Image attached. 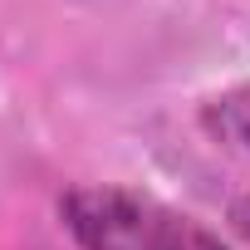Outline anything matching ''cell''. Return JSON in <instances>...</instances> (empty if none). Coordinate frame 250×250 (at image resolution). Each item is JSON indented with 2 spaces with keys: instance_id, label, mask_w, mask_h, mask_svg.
<instances>
[{
  "instance_id": "6da1fadb",
  "label": "cell",
  "mask_w": 250,
  "mask_h": 250,
  "mask_svg": "<svg viewBox=\"0 0 250 250\" xmlns=\"http://www.w3.org/2000/svg\"><path fill=\"white\" fill-rule=\"evenodd\" d=\"M59 221L79 250H230L187 211L113 182H79L59 196Z\"/></svg>"
},
{
  "instance_id": "7a4b0ae2",
  "label": "cell",
  "mask_w": 250,
  "mask_h": 250,
  "mask_svg": "<svg viewBox=\"0 0 250 250\" xmlns=\"http://www.w3.org/2000/svg\"><path fill=\"white\" fill-rule=\"evenodd\" d=\"M201 128L221 147L250 157V88H226V93L206 98L201 103Z\"/></svg>"
},
{
  "instance_id": "3957f363",
  "label": "cell",
  "mask_w": 250,
  "mask_h": 250,
  "mask_svg": "<svg viewBox=\"0 0 250 250\" xmlns=\"http://www.w3.org/2000/svg\"><path fill=\"white\" fill-rule=\"evenodd\" d=\"M230 226H235V235H245V240H250V191L230 201Z\"/></svg>"
}]
</instances>
